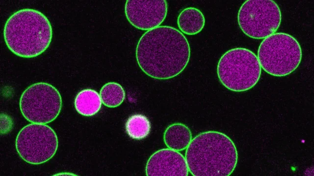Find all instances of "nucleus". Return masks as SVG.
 <instances>
[{
	"instance_id": "20e7f679",
	"label": "nucleus",
	"mask_w": 314,
	"mask_h": 176,
	"mask_svg": "<svg viewBox=\"0 0 314 176\" xmlns=\"http://www.w3.org/2000/svg\"><path fill=\"white\" fill-rule=\"evenodd\" d=\"M262 68L256 55L243 47L231 49L220 57L217 66L218 78L227 89L243 92L258 82Z\"/></svg>"
},
{
	"instance_id": "0eeeda50",
	"label": "nucleus",
	"mask_w": 314,
	"mask_h": 176,
	"mask_svg": "<svg viewBox=\"0 0 314 176\" xmlns=\"http://www.w3.org/2000/svg\"><path fill=\"white\" fill-rule=\"evenodd\" d=\"M20 109L24 118L31 123L46 124L59 115L62 98L58 90L45 82L33 84L22 93Z\"/></svg>"
},
{
	"instance_id": "9b49d317",
	"label": "nucleus",
	"mask_w": 314,
	"mask_h": 176,
	"mask_svg": "<svg viewBox=\"0 0 314 176\" xmlns=\"http://www.w3.org/2000/svg\"><path fill=\"white\" fill-rule=\"evenodd\" d=\"M192 139L190 130L181 123H175L169 125L163 134V140L166 146L168 148L177 151L186 149Z\"/></svg>"
},
{
	"instance_id": "423d86ee",
	"label": "nucleus",
	"mask_w": 314,
	"mask_h": 176,
	"mask_svg": "<svg viewBox=\"0 0 314 176\" xmlns=\"http://www.w3.org/2000/svg\"><path fill=\"white\" fill-rule=\"evenodd\" d=\"M282 14L278 5L272 0H247L237 14L238 25L250 38L264 39L279 28Z\"/></svg>"
},
{
	"instance_id": "f03ea898",
	"label": "nucleus",
	"mask_w": 314,
	"mask_h": 176,
	"mask_svg": "<svg viewBox=\"0 0 314 176\" xmlns=\"http://www.w3.org/2000/svg\"><path fill=\"white\" fill-rule=\"evenodd\" d=\"M188 171L194 176H229L237 162V151L226 134L209 131L195 136L185 154Z\"/></svg>"
},
{
	"instance_id": "1a4fd4ad",
	"label": "nucleus",
	"mask_w": 314,
	"mask_h": 176,
	"mask_svg": "<svg viewBox=\"0 0 314 176\" xmlns=\"http://www.w3.org/2000/svg\"><path fill=\"white\" fill-rule=\"evenodd\" d=\"M168 6L165 0H127L125 13L129 22L142 30L159 26L167 16Z\"/></svg>"
},
{
	"instance_id": "2eb2a0df",
	"label": "nucleus",
	"mask_w": 314,
	"mask_h": 176,
	"mask_svg": "<svg viewBox=\"0 0 314 176\" xmlns=\"http://www.w3.org/2000/svg\"><path fill=\"white\" fill-rule=\"evenodd\" d=\"M100 96L105 106L108 108H116L123 102L125 98V92L119 84L108 82L102 87Z\"/></svg>"
},
{
	"instance_id": "39448f33",
	"label": "nucleus",
	"mask_w": 314,
	"mask_h": 176,
	"mask_svg": "<svg viewBox=\"0 0 314 176\" xmlns=\"http://www.w3.org/2000/svg\"><path fill=\"white\" fill-rule=\"evenodd\" d=\"M302 56L298 41L285 33H275L264 38L258 50L261 67L266 73L276 77L286 76L299 66Z\"/></svg>"
},
{
	"instance_id": "9d476101",
	"label": "nucleus",
	"mask_w": 314,
	"mask_h": 176,
	"mask_svg": "<svg viewBox=\"0 0 314 176\" xmlns=\"http://www.w3.org/2000/svg\"><path fill=\"white\" fill-rule=\"evenodd\" d=\"M147 176H187L185 157L178 151L165 148L153 154L146 165Z\"/></svg>"
},
{
	"instance_id": "6e6552de",
	"label": "nucleus",
	"mask_w": 314,
	"mask_h": 176,
	"mask_svg": "<svg viewBox=\"0 0 314 176\" xmlns=\"http://www.w3.org/2000/svg\"><path fill=\"white\" fill-rule=\"evenodd\" d=\"M58 138L46 124L31 123L24 127L16 138L17 152L26 162L38 165L46 162L55 154Z\"/></svg>"
},
{
	"instance_id": "ddd939ff",
	"label": "nucleus",
	"mask_w": 314,
	"mask_h": 176,
	"mask_svg": "<svg viewBox=\"0 0 314 176\" xmlns=\"http://www.w3.org/2000/svg\"><path fill=\"white\" fill-rule=\"evenodd\" d=\"M102 101L100 94L95 90L87 88L76 95L74 105L77 111L85 116L94 115L101 109Z\"/></svg>"
},
{
	"instance_id": "f257e3e1",
	"label": "nucleus",
	"mask_w": 314,
	"mask_h": 176,
	"mask_svg": "<svg viewBox=\"0 0 314 176\" xmlns=\"http://www.w3.org/2000/svg\"><path fill=\"white\" fill-rule=\"evenodd\" d=\"M135 55L139 67L146 75L166 80L184 69L189 61L190 48L180 31L170 26H159L142 35Z\"/></svg>"
},
{
	"instance_id": "7ed1b4c3",
	"label": "nucleus",
	"mask_w": 314,
	"mask_h": 176,
	"mask_svg": "<svg viewBox=\"0 0 314 176\" xmlns=\"http://www.w3.org/2000/svg\"><path fill=\"white\" fill-rule=\"evenodd\" d=\"M52 30L47 17L41 12L26 8L12 14L4 25L3 37L8 49L24 58L43 53L52 41Z\"/></svg>"
},
{
	"instance_id": "4468645a",
	"label": "nucleus",
	"mask_w": 314,
	"mask_h": 176,
	"mask_svg": "<svg viewBox=\"0 0 314 176\" xmlns=\"http://www.w3.org/2000/svg\"><path fill=\"white\" fill-rule=\"evenodd\" d=\"M125 129L127 134L131 138L141 140L146 138L149 134L151 125L145 115L135 114L128 119L125 124Z\"/></svg>"
},
{
	"instance_id": "f8f14e48",
	"label": "nucleus",
	"mask_w": 314,
	"mask_h": 176,
	"mask_svg": "<svg viewBox=\"0 0 314 176\" xmlns=\"http://www.w3.org/2000/svg\"><path fill=\"white\" fill-rule=\"evenodd\" d=\"M205 24L203 13L198 8L189 7L183 9L177 18L178 26L181 31L188 35L200 33Z\"/></svg>"
}]
</instances>
